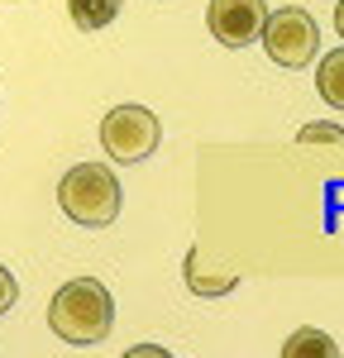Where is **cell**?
<instances>
[{
  "label": "cell",
  "instance_id": "cell-1",
  "mask_svg": "<svg viewBox=\"0 0 344 358\" xmlns=\"http://www.w3.org/2000/svg\"><path fill=\"white\" fill-rule=\"evenodd\" d=\"M48 325L62 344L91 349L115 330V301L106 292V282L96 277H72L67 287H57L53 306H48Z\"/></svg>",
  "mask_w": 344,
  "mask_h": 358
},
{
  "label": "cell",
  "instance_id": "cell-2",
  "mask_svg": "<svg viewBox=\"0 0 344 358\" xmlns=\"http://www.w3.org/2000/svg\"><path fill=\"white\" fill-rule=\"evenodd\" d=\"M57 206L62 215L82 229H106L120 215V182L110 167L101 163H77L62 182H57Z\"/></svg>",
  "mask_w": 344,
  "mask_h": 358
},
{
  "label": "cell",
  "instance_id": "cell-3",
  "mask_svg": "<svg viewBox=\"0 0 344 358\" xmlns=\"http://www.w3.org/2000/svg\"><path fill=\"white\" fill-rule=\"evenodd\" d=\"M258 43L268 48V57L278 67L296 72V67H306L320 53V29H315V20L301 5H282V10H268V24H263Z\"/></svg>",
  "mask_w": 344,
  "mask_h": 358
},
{
  "label": "cell",
  "instance_id": "cell-4",
  "mask_svg": "<svg viewBox=\"0 0 344 358\" xmlns=\"http://www.w3.org/2000/svg\"><path fill=\"white\" fill-rule=\"evenodd\" d=\"M158 138H163V124H158V115L143 110V106H115V110L101 120V143H106L110 163L129 167V163L153 158Z\"/></svg>",
  "mask_w": 344,
  "mask_h": 358
},
{
  "label": "cell",
  "instance_id": "cell-5",
  "mask_svg": "<svg viewBox=\"0 0 344 358\" xmlns=\"http://www.w3.org/2000/svg\"><path fill=\"white\" fill-rule=\"evenodd\" d=\"M206 24H210V38H220L225 48H249L263 38L268 5L263 0H210Z\"/></svg>",
  "mask_w": 344,
  "mask_h": 358
},
{
  "label": "cell",
  "instance_id": "cell-6",
  "mask_svg": "<svg viewBox=\"0 0 344 358\" xmlns=\"http://www.w3.org/2000/svg\"><path fill=\"white\" fill-rule=\"evenodd\" d=\"M120 10H124V0H67V15H72V24L82 34H96V29L115 24Z\"/></svg>",
  "mask_w": 344,
  "mask_h": 358
},
{
  "label": "cell",
  "instance_id": "cell-7",
  "mask_svg": "<svg viewBox=\"0 0 344 358\" xmlns=\"http://www.w3.org/2000/svg\"><path fill=\"white\" fill-rule=\"evenodd\" d=\"M315 91H320L325 106L344 110V48L320 57V67H315Z\"/></svg>",
  "mask_w": 344,
  "mask_h": 358
},
{
  "label": "cell",
  "instance_id": "cell-8",
  "mask_svg": "<svg viewBox=\"0 0 344 358\" xmlns=\"http://www.w3.org/2000/svg\"><path fill=\"white\" fill-rule=\"evenodd\" d=\"M335 354H340V344L325 330H292L282 344V358H335Z\"/></svg>",
  "mask_w": 344,
  "mask_h": 358
},
{
  "label": "cell",
  "instance_id": "cell-9",
  "mask_svg": "<svg viewBox=\"0 0 344 358\" xmlns=\"http://www.w3.org/2000/svg\"><path fill=\"white\" fill-rule=\"evenodd\" d=\"M234 282H239L234 273H206L196 248L187 253V287H192L196 296H225V292H234Z\"/></svg>",
  "mask_w": 344,
  "mask_h": 358
},
{
  "label": "cell",
  "instance_id": "cell-10",
  "mask_svg": "<svg viewBox=\"0 0 344 358\" xmlns=\"http://www.w3.org/2000/svg\"><path fill=\"white\" fill-rule=\"evenodd\" d=\"M315 138H325V143H344V129H340V124H306V129H301V143H315Z\"/></svg>",
  "mask_w": 344,
  "mask_h": 358
},
{
  "label": "cell",
  "instance_id": "cell-11",
  "mask_svg": "<svg viewBox=\"0 0 344 358\" xmlns=\"http://www.w3.org/2000/svg\"><path fill=\"white\" fill-rule=\"evenodd\" d=\"M15 301H20V282L10 277V268H0V315H5Z\"/></svg>",
  "mask_w": 344,
  "mask_h": 358
},
{
  "label": "cell",
  "instance_id": "cell-12",
  "mask_svg": "<svg viewBox=\"0 0 344 358\" xmlns=\"http://www.w3.org/2000/svg\"><path fill=\"white\" fill-rule=\"evenodd\" d=\"M335 29H340V38H344V0L335 5Z\"/></svg>",
  "mask_w": 344,
  "mask_h": 358
}]
</instances>
